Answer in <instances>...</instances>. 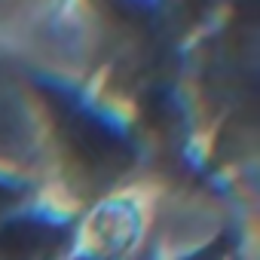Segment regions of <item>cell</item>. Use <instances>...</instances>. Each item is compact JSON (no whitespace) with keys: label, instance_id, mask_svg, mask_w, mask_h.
Masks as SVG:
<instances>
[{"label":"cell","instance_id":"cell-1","mask_svg":"<svg viewBox=\"0 0 260 260\" xmlns=\"http://www.w3.org/2000/svg\"><path fill=\"white\" fill-rule=\"evenodd\" d=\"M43 95L52 104L55 122L61 128V135L71 147V153L89 166V169H107V172H119L132 162V147L122 141V135L113 125H107L101 116L89 113L80 101H74L64 89H55L49 83H43Z\"/></svg>","mask_w":260,"mask_h":260},{"label":"cell","instance_id":"cell-2","mask_svg":"<svg viewBox=\"0 0 260 260\" xmlns=\"http://www.w3.org/2000/svg\"><path fill=\"white\" fill-rule=\"evenodd\" d=\"M64 239L61 226H52L46 220H31V217H19L0 226V257L10 260H25L34 257L46 248H55Z\"/></svg>","mask_w":260,"mask_h":260},{"label":"cell","instance_id":"cell-3","mask_svg":"<svg viewBox=\"0 0 260 260\" xmlns=\"http://www.w3.org/2000/svg\"><path fill=\"white\" fill-rule=\"evenodd\" d=\"M16 196H19V193H16L13 187H7V184H0V208H7V205H13V202H16Z\"/></svg>","mask_w":260,"mask_h":260},{"label":"cell","instance_id":"cell-4","mask_svg":"<svg viewBox=\"0 0 260 260\" xmlns=\"http://www.w3.org/2000/svg\"><path fill=\"white\" fill-rule=\"evenodd\" d=\"M217 257H220V251H217V248H208V251H202V254L193 257V260H217Z\"/></svg>","mask_w":260,"mask_h":260}]
</instances>
